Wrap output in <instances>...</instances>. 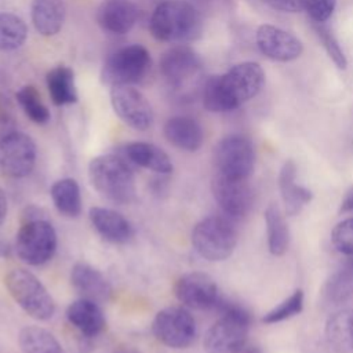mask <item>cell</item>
<instances>
[{
    "instance_id": "6da1fadb",
    "label": "cell",
    "mask_w": 353,
    "mask_h": 353,
    "mask_svg": "<svg viewBox=\"0 0 353 353\" xmlns=\"http://www.w3.org/2000/svg\"><path fill=\"white\" fill-rule=\"evenodd\" d=\"M265 73L259 63L240 62L221 76H211L203 87V105L208 112H230L259 94Z\"/></svg>"
},
{
    "instance_id": "7a4b0ae2",
    "label": "cell",
    "mask_w": 353,
    "mask_h": 353,
    "mask_svg": "<svg viewBox=\"0 0 353 353\" xmlns=\"http://www.w3.org/2000/svg\"><path fill=\"white\" fill-rule=\"evenodd\" d=\"M214 309L219 313V319L204 335V350L207 353H239L248 342L251 313L243 305L222 295Z\"/></svg>"
},
{
    "instance_id": "3957f363",
    "label": "cell",
    "mask_w": 353,
    "mask_h": 353,
    "mask_svg": "<svg viewBox=\"0 0 353 353\" xmlns=\"http://www.w3.org/2000/svg\"><path fill=\"white\" fill-rule=\"evenodd\" d=\"M149 28L152 36L160 41H192L201 36L203 21L190 3L185 0H164L154 8Z\"/></svg>"
},
{
    "instance_id": "277c9868",
    "label": "cell",
    "mask_w": 353,
    "mask_h": 353,
    "mask_svg": "<svg viewBox=\"0 0 353 353\" xmlns=\"http://www.w3.org/2000/svg\"><path fill=\"white\" fill-rule=\"evenodd\" d=\"M88 178L92 188L116 204H130L135 199V178L130 163L117 154L94 157L88 164Z\"/></svg>"
},
{
    "instance_id": "5b68a950",
    "label": "cell",
    "mask_w": 353,
    "mask_h": 353,
    "mask_svg": "<svg viewBox=\"0 0 353 353\" xmlns=\"http://www.w3.org/2000/svg\"><path fill=\"white\" fill-rule=\"evenodd\" d=\"M12 299L30 317L44 321L54 316L55 302L43 283L26 269H12L4 277Z\"/></svg>"
},
{
    "instance_id": "8992f818",
    "label": "cell",
    "mask_w": 353,
    "mask_h": 353,
    "mask_svg": "<svg viewBox=\"0 0 353 353\" xmlns=\"http://www.w3.org/2000/svg\"><path fill=\"white\" fill-rule=\"evenodd\" d=\"M237 244V232L226 216L211 215L201 219L192 230V245L207 261L229 258Z\"/></svg>"
},
{
    "instance_id": "52a82bcc",
    "label": "cell",
    "mask_w": 353,
    "mask_h": 353,
    "mask_svg": "<svg viewBox=\"0 0 353 353\" xmlns=\"http://www.w3.org/2000/svg\"><path fill=\"white\" fill-rule=\"evenodd\" d=\"M57 243V232L44 216L28 218L17 233L15 251L25 263L39 266L54 256Z\"/></svg>"
},
{
    "instance_id": "ba28073f",
    "label": "cell",
    "mask_w": 353,
    "mask_h": 353,
    "mask_svg": "<svg viewBox=\"0 0 353 353\" xmlns=\"http://www.w3.org/2000/svg\"><path fill=\"white\" fill-rule=\"evenodd\" d=\"M150 63V54L143 46H127L113 52L105 61L101 70V80L110 87L132 85L146 76Z\"/></svg>"
},
{
    "instance_id": "9c48e42d",
    "label": "cell",
    "mask_w": 353,
    "mask_h": 353,
    "mask_svg": "<svg viewBox=\"0 0 353 353\" xmlns=\"http://www.w3.org/2000/svg\"><path fill=\"white\" fill-rule=\"evenodd\" d=\"M216 174L236 179H248L255 165L252 142L240 134L222 138L214 150Z\"/></svg>"
},
{
    "instance_id": "30bf717a",
    "label": "cell",
    "mask_w": 353,
    "mask_h": 353,
    "mask_svg": "<svg viewBox=\"0 0 353 353\" xmlns=\"http://www.w3.org/2000/svg\"><path fill=\"white\" fill-rule=\"evenodd\" d=\"M152 332L159 342L172 349H185L196 339V321L183 306L160 310L152 323Z\"/></svg>"
},
{
    "instance_id": "8fae6325",
    "label": "cell",
    "mask_w": 353,
    "mask_h": 353,
    "mask_svg": "<svg viewBox=\"0 0 353 353\" xmlns=\"http://www.w3.org/2000/svg\"><path fill=\"white\" fill-rule=\"evenodd\" d=\"M34 141L19 131L0 138V174L10 178L28 176L36 164Z\"/></svg>"
},
{
    "instance_id": "7c38bea8",
    "label": "cell",
    "mask_w": 353,
    "mask_h": 353,
    "mask_svg": "<svg viewBox=\"0 0 353 353\" xmlns=\"http://www.w3.org/2000/svg\"><path fill=\"white\" fill-rule=\"evenodd\" d=\"M114 113L131 128L148 130L153 123V110L146 97L132 85H114L110 90Z\"/></svg>"
},
{
    "instance_id": "4fadbf2b",
    "label": "cell",
    "mask_w": 353,
    "mask_h": 353,
    "mask_svg": "<svg viewBox=\"0 0 353 353\" xmlns=\"http://www.w3.org/2000/svg\"><path fill=\"white\" fill-rule=\"evenodd\" d=\"M215 201L228 218H244L252 207L254 194L247 179H236L215 174L211 182Z\"/></svg>"
},
{
    "instance_id": "5bb4252c",
    "label": "cell",
    "mask_w": 353,
    "mask_h": 353,
    "mask_svg": "<svg viewBox=\"0 0 353 353\" xmlns=\"http://www.w3.org/2000/svg\"><path fill=\"white\" fill-rule=\"evenodd\" d=\"M174 294L183 306L196 310L214 309L221 298L216 283L203 272L182 274L174 285Z\"/></svg>"
},
{
    "instance_id": "9a60e30c",
    "label": "cell",
    "mask_w": 353,
    "mask_h": 353,
    "mask_svg": "<svg viewBox=\"0 0 353 353\" xmlns=\"http://www.w3.org/2000/svg\"><path fill=\"white\" fill-rule=\"evenodd\" d=\"M200 70L201 59L197 52L188 46L171 47L160 59V72L174 88L189 84Z\"/></svg>"
},
{
    "instance_id": "2e32d148",
    "label": "cell",
    "mask_w": 353,
    "mask_h": 353,
    "mask_svg": "<svg viewBox=\"0 0 353 353\" xmlns=\"http://www.w3.org/2000/svg\"><path fill=\"white\" fill-rule=\"evenodd\" d=\"M256 46L269 59L290 62L301 57L303 46L298 37L274 25L263 23L256 30Z\"/></svg>"
},
{
    "instance_id": "e0dca14e",
    "label": "cell",
    "mask_w": 353,
    "mask_h": 353,
    "mask_svg": "<svg viewBox=\"0 0 353 353\" xmlns=\"http://www.w3.org/2000/svg\"><path fill=\"white\" fill-rule=\"evenodd\" d=\"M70 281L81 298L92 302L105 303L112 295V285L103 273L85 262H77L73 265Z\"/></svg>"
},
{
    "instance_id": "ac0fdd59",
    "label": "cell",
    "mask_w": 353,
    "mask_h": 353,
    "mask_svg": "<svg viewBox=\"0 0 353 353\" xmlns=\"http://www.w3.org/2000/svg\"><path fill=\"white\" fill-rule=\"evenodd\" d=\"M90 221L98 234L109 243L125 244L134 236V228L120 212L106 207H92Z\"/></svg>"
},
{
    "instance_id": "d6986e66",
    "label": "cell",
    "mask_w": 353,
    "mask_h": 353,
    "mask_svg": "<svg viewBox=\"0 0 353 353\" xmlns=\"http://www.w3.org/2000/svg\"><path fill=\"white\" fill-rule=\"evenodd\" d=\"M138 11L131 0H103L97 11L99 26L113 34H125L137 22Z\"/></svg>"
},
{
    "instance_id": "ffe728a7",
    "label": "cell",
    "mask_w": 353,
    "mask_h": 353,
    "mask_svg": "<svg viewBox=\"0 0 353 353\" xmlns=\"http://www.w3.org/2000/svg\"><path fill=\"white\" fill-rule=\"evenodd\" d=\"M163 132L172 146L185 152L199 150L204 141L200 123L189 116L170 117L163 127Z\"/></svg>"
},
{
    "instance_id": "44dd1931",
    "label": "cell",
    "mask_w": 353,
    "mask_h": 353,
    "mask_svg": "<svg viewBox=\"0 0 353 353\" xmlns=\"http://www.w3.org/2000/svg\"><path fill=\"white\" fill-rule=\"evenodd\" d=\"M123 157L138 167L150 170L160 175L172 172V161L159 146L149 142H130L123 146Z\"/></svg>"
},
{
    "instance_id": "7402d4cb",
    "label": "cell",
    "mask_w": 353,
    "mask_h": 353,
    "mask_svg": "<svg viewBox=\"0 0 353 353\" xmlns=\"http://www.w3.org/2000/svg\"><path fill=\"white\" fill-rule=\"evenodd\" d=\"M66 317L85 338L97 336L106 327V320L99 305L85 298L72 302L66 309Z\"/></svg>"
},
{
    "instance_id": "603a6c76",
    "label": "cell",
    "mask_w": 353,
    "mask_h": 353,
    "mask_svg": "<svg viewBox=\"0 0 353 353\" xmlns=\"http://www.w3.org/2000/svg\"><path fill=\"white\" fill-rule=\"evenodd\" d=\"M279 188L287 215H296L310 203L313 194L305 186L296 183V165L292 160H287L279 174Z\"/></svg>"
},
{
    "instance_id": "cb8c5ba5",
    "label": "cell",
    "mask_w": 353,
    "mask_h": 353,
    "mask_svg": "<svg viewBox=\"0 0 353 353\" xmlns=\"http://www.w3.org/2000/svg\"><path fill=\"white\" fill-rule=\"evenodd\" d=\"M30 15L40 34L54 36L62 29L66 18V6L62 0H33Z\"/></svg>"
},
{
    "instance_id": "d4e9b609",
    "label": "cell",
    "mask_w": 353,
    "mask_h": 353,
    "mask_svg": "<svg viewBox=\"0 0 353 353\" xmlns=\"http://www.w3.org/2000/svg\"><path fill=\"white\" fill-rule=\"evenodd\" d=\"M47 88L51 101L58 106L77 102L74 72L69 66L59 65L51 69L47 73Z\"/></svg>"
},
{
    "instance_id": "484cf974",
    "label": "cell",
    "mask_w": 353,
    "mask_h": 353,
    "mask_svg": "<svg viewBox=\"0 0 353 353\" xmlns=\"http://www.w3.org/2000/svg\"><path fill=\"white\" fill-rule=\"evenodd\" d=\"M50 194L57 211L63 216L77 218L81 214L80 188L73 178H62L54 182Z\"/></svg>"
},
{
    "instance_id": "4316f807",
    "label": "cell",
    "mask_w": 353,
    "mask_h": 353,
    "mask_svg": "<svg viewBox=\"0 0 353 353\" xmlns=\"http://www.w3.org/2000/svg\"><path fill=\"white\" fill-rule=\"evenodd\" d=\"M325 336L330 345L342 352H353V309L334 313L325 323Z\"/></svg>"
},
{
    "instance_id": "83f0119b",
    "label": "cell",
    "mask_w": 353,
    "mask_h": 353,
    "mask_svg": "<svg viewBox=\"0 0 353 353\" xmlns=\"http://www.w3.org/2000/svg\"><path fill=\"white\" fill-rule=\"evenodd\" d=\"M265 223L269 251L277 256L285 254L290 245V230L281 210L276 204H270L265 210Z\"/></svg>"
},
{
    "instance_id": "f1b7e54d",
    "label": "cell",
    "mask_w": 353,
    "mask_h": 353,
    "mask_svg": "<svg viewBox=\"0 0 353 353\" xmlns=\"http://www.w3.org/2000/svg\"><path fill=\"white\" fill-rule=\"evenodd\" d=\"M18 343L22 353H65L58 339L39 325H26L19 331Z\"/></svg>"
},
{
    "instance_id": "f546056e",
    "label": "cell",
    "mask_w": 353,
    "mask_h": 353,
    "mask_svg": "<svg viewBox=\"0 0 353 353\" xmlns=\"http://www.w3.org/2000/svg\"><path fill=\"white\" fill-rule=\"evenodd\" d=\"M324 299L338 305L353 295V258L341 265L327 280L323 288Z\"/></svg>"
},
{
    "instance_id": "4dcf8cb0",
    "label": "cell",
    "mask_w": 353,
    "mask_h": 353,
    "mask_svg": "<svg viewBox=\"0 0 353 353\" xmlns=\"http://www.w3.org/2000/svg\"><path fill=\"white\" fill-rule=\"evenodd\" d=\"M28 36L25 22L10 12H0V51H12L19 48Z\"/></svg>"
},
{
    "instance_id": "1f68e13d",
    "label": "cell",
    "mask_w": 353,
    "mask_h": 353,
    "mask_svg": "<svg viewBox=\"0 0 353 353\" xmlns=\"http://www.w3.org/2000/svg\"><path fill=\"white\" fill-rule=\"evenodd\" d=\"M17 101L23 109L25 114L37 124H46L50 120V110L41 101L39 91L33 85L22 87L17 94Z\"/></svg>"
},
{
    "instance_id": "d6a6232c",
    "label": "cell",
    "mask_w": 353,
    "mask_h": 353,
    "mask_svg": "<svg viewBox=\"0 0 353 353\" xmlns=\"http://www.w3.org/2000/svg\"><path fill=\"white\" fill-rule=\"evenodd\" d=\"M303 309V291L296 290L294 291L287 299H284L280 305L269 310L263 317L262 321L265 324H274L291 319L299 314Z\"/></svg>"
},
{
    "instance_id": "836d02e7",
    "label": "cell",
    "mask_w": 353,
    "mask_h": 353,
    "mask_svg": "<svg viewBox=\"0 0 353 353\" xmlns=\"http://www.w3.org/2000/svg\"><path fill=\"white\" fill-rule=\"evenodd\" d=\"M313 28H314V32H316L319 40L321 41V46L324 47L325 52L331 58V61L336 65V68H339L342 70L346 69L347 59H346V55H345L338 39L334 34V32L324 22L313 23Z\"/></svg>"
},
{
    "instance_id": "e575fe53",
    "label": "cell",
    "mask_w": 353,
    "mask_h": 353,
    "mask_svg": "<svg viewBox=\"0 0 353 353\" xmlns=\"http://www.w3.org/2000/svg\"><path fill=\"white\" fill-rule=\"evenodd\" d=\"M334 247L347 256H353V218H347L335 225L331 233Z\"/></svg>"
},
{
    "instance_id": "d590c367",
    "label": "cell",
    "mask_w": 353,
    "mask_h": 353,
    "mask_svg": "<svg viewBox=\"0 0 353 353\" xmlns=\"http://www.w3.org/2000/svg\"><path fill=\"white\" fill-rule=\"evenodd\" d=\"M336 7V0H305L303 10L307 12L313 23L325 22Z\"/></svg>"
},
{
    "instance_id": "8d00e7d4",
    "label": "cell",
    "mask_w": 353,
    "mask_h": 353,
    "mask_svg": "<svg viewBox=\"0 0 353 353\" xmlns=\"http://www.w3.org/2000/svg\"><path fill=\"white\" fill-rule=\"evenodd\" d=\"M17 117L10 99L0 92V138L17 131Z\"/></svg>"
},
{
    "instance_id": "74e56055",
    "label": "cell",
    "mask_w": 353,
    "mask_h": 353,
    "mask_svg": "<svg viewBox=\"0 0 353 353\" xmlns=\"http://www.w3.org/2000/svg\"><path fill=\"white\" fill-rule=\"evenodd\" d=\"M266 6L281 12H298L303 10L305 0H262Z\"/></svg>"
},
{
    "instance_id": "f35d334b",
    "label": "cell",
    "mask_w": 353,
    "mask_h": 353,
    "mask_svg": "<svg viewBox=\"0 0 353 353\" xmlns=\"http://www.w3.org/2000/svg\"><path fill=\"white\" fill-rule=\"evenodd\" d=\"M341 212H353V186H350L341 203Z\"/></svg>"
},
{
    "instance_id": "ab89813d",
    "label": "cell",
    "mask_w": 353,
    "mask_h": 353,
    "mask_svg": "<svg viewBox=\"0 0 353 353\" xmlns=\"http://www.w3.org/2000/svg\"><path fill=\"white\" fill-rule=\"evenodd\" d=\"M7 211H8V205H7V199L6 194L3 192V189L0 188V225L4 222L6 216H7Z\"/></svg>"
},
{
    "instance_id": "60d3db41",
    "label": "cell",
    "mask_w": 353,
    "mask_h": 353,
    "mask_svg": "<svg viewBox=\"0 0 353 353\" xmlns=\"http://www.w3.org/2000/svg\"><path fill=\"white\" fill-rule=\"evenodd\" d=\"M239 353H263L262 349L258 345H254L251 342H247L245 346Z\"/></svg>"
},
{
    "instance_id": "b9f144b4",
    "label": "cell",
    "mask_w": 353,
    "mask_h": 353,
    "mask_svg": "<svg viewBox=\"0 0 353 353\" xmlns=\"http://www.w3.org/2000/svg\"><path fill=\"white\" fill-rule=\"evenodd\" d=\"M113 353H141L137 347L130 345H119Z\"/></svg>"
},
{
    "instance_id": "7bdbcfd3",
    "label": "cell",
    "mask_w": 353,
    "mask_h": 353,
    "mask_svg": "<svg viewBox=\"0 0 353 353\" xmlns=\"http://www.w3.org/2000/svg\"><path fill=\"white\" fill-rule=\"evenodd\" d=\"M7 252V245L0 240V255H4Z\"/></svg>"
}]
</instances>
